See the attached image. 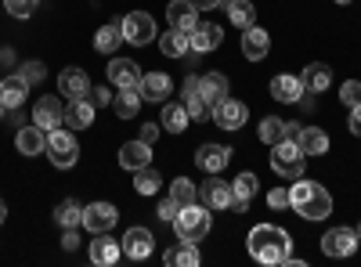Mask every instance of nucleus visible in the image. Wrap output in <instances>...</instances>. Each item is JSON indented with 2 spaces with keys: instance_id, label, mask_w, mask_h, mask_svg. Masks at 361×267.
I'll return each instance as SVG.
<instances>
[{
  "instance_id": "46",
  "label": "nucleus",
  "mask_w": 361,
  "mask_h": 267,
  "mask_svg": "<svg viewBox=\"0 0 361 267\" xmlns=\"http://www.w3.org/2000/svg\"><path fill=\"white\" fill-rule=\"evenodd\" d=\"M177 213H180V206H177L173 199H163V202H159V217H163L166 224H173V217H177Z\"/></svg>"
},
{
  "instance_id": "15",
  "label": "nucleus",
  "mask_w": 361,
  "mask_h": 267,
  "mask_svg": "<svg viewBox=\"0 0 361 267\" xmlns=\"http://www.w3.org/2000/svg\"><path fill=\"white\" fill-rule=\"evenodd\" d=\"M166 18H170V29H180V33H192V29L199 25V8L192 4V0H170Z\"/></svg>"
},
{
  "instance_id": "22",
  "label": "nucleus",
  "mask_w": 361,
  "mask_h": 267,
  "mask_svg": "<svg viewBox=\"0 0 361 267\" xmlns=\"http://www.w3.org/2000/svg\"><path fill=\"white\" fill-rule=\"evenodd\" d=\"M15 148L22 156H40V152H47V130H40L37 123L33 127H22L18 134H15Z\"/></svg>"
},
{
  "instance_id": "42",
  "label": "nucleus",
  "mask_w": 361,
  "mask_h": 267,
  "mask_svg": "<svg viewBox=\"0 0 361 267\" xmlns=\"http://www.w3.org/2000/svg\"><path fill=\"white\" fill-rule=\"evenodd\" d=\"M340 101H343L347 108L361 101V80H347V83L340 87Z\"/></svg>"
},
{
  "instance_id": "18",
  "label": "nucleus",
  "mask_w": 361,
  "mask_h": 267,
  "mask_svg": "<svg viewBox=\"0 0 361 267\" xmlns=\"http://www.w3.org/2000/svg\"><path fill=\"white\" fill-rule=\"evenodd\" d=\"M119 256H123V246L116 239H109V231H98L94 242H90V263H102V267H112Z\"/></svg>"
},
{
  "instance_id": "41",
  "label": "nucleus",
  "mask_w": 361,
  "mask_h": 267,
  "mask_svg": "<svg viewBox=\"0 0 361 267\" xmlns=\"http://www.w3.org/2000/svg\"><path fill=\"white\" fill-rule=\"evenodd\" d=\"M4 8H8V15H15V18H29L37 11V0H4Z\"/></svg>"
},
{
  "instance_id": "31",
  "label": "nucleus",
  "mask_w": 361,
  "mask_h": 267,
  "mask_svg": "<svg viewBox=\"0 0 361 267\" xmlns=\"http://www.w3.org/2000/svg\"><path fill=\"white\" fill-rule=\"evenodd\" d=\"M199 94H202L209 105L224 101V98H228V80H224L221 73H206V76H199Z\"/></svg>"
},
{
  "instance_id": "11",
  "label": "nucleus",
  "mask_w": 361,
  "mask_h": 267,
  "mask_svg": "<svg viewBox=\"0 0 361 267\" xmlns=\"http://www.w3.org/2000/svg\"><path fill=\"white\" fill-rule=\"evenodd\" d=\"M119 246H123V256H130V260H148L156 249V239L148 228H130V231H123Z\"/></svg>"
},
{
  "instance_id": "27",
  "label": "nucleus",
  "mask_w": 361,
  "mask_h": 267,
  "mask_svg": "<svg viewBox=\"0 0 361 267\" xmlns=\"http://www.w3.org/2000/svg\"><path fill=\"white\" fill-rule=\"evenodd\" d=\"M159 123H163V130H170V134H185L188 123H192V116H188L185 101H166V105H163V116H159Z\"/></svg>"
},
{
  "instance_id": "20",
  "label": "nucleus",
  "mask_w": 361,
  "mask_h": 267,
  "mask_svg": "<svg viewBox=\"0 0 361 267\" xmlns=\"http://www.w3.org/2000/svg\"><path fill=\"white\" fill-rule=\"evenodd\" d=\"M119 166H123V170L152 166V144H145L141 137H137V141H127L123 148H119Z\"/></svg>"
},
{
  "instance_id": "47",
  "label": "nucleus",
  "mask_w": 361,
  "mask_h": 267,
  "mask_svg": "<svg viewBox=\"0 0 361 267\" xmlns=\"http://www.w3.org/2000/svg\"><path fill=\"white\" fill-rule=\"evenodd\" d=\"M347 127H350V134H357V137H361V101H357V105H350V120H347Z\"/></svg>"
},
{
  "instance_id": "33",
  "label": "nucleus",
  "mask_w": 361,
  "mask_h": 267,
  "mask_svg": "<svg viewBox=\"0 0 361 267\" xmlns=\"http://www.w3.org/2000/svg\"><path fill=\"white\" fill-rule=\"evenodd\" d=\"M159 51L166 58H180V54L192 51V40H188V33H180V29H170V33L159 37Z\"/></svg>"
},
{
  "instance_id": "43",
  "label": "nucleus",
  "mask_w": 361,
  "mask_h": 267,
  "mask_svg": "<svg viewBox=\"0 0 361 267\" xmlns=\"http://www.w3.org/2000/svg\"><path fill=\"white\" fill-rule=\"evenodd\" d=\"M18 76H22V80H25V83H29V87H33V83H40V80H44V76H47V69H44V66H40V62H25V66H22V73H18Z\"/></svg>"
},
{
  "instance_id": "25",
  "label": "nucleus",
  "mask_w": 361,
  "mask_h": 267,
  "mask_svg": "<svg viewBox=\"0 0 361 267\" xmlns=\"http://www.w3.org/2000/svg\"><path fill=\"white\" fill-rule=\"evenodd\" d=\"M296 144H300V152H304V156H325L329 152V134L322 127H300Z\"/></svg>"
},
{
  "instance_id": "1",
  "label": "nucleus",
  "mask_w": 361,
  "mask_h": 267,
  "mask_svg": "<svg viewBox=\"0 0 361 267\" xmlns=\"http://www.w3.org/2000/svg\"><path fill=\"white\" fill-rule=\"evenodd\" d=\"M246 246H250V256H253L257 263H282V260L293 253L289 231L279 228V224H257V228L250 231Z\"/></svg>"
},
{
  "instance_id": "34",
  "label": "nucleus",
  "mask_w": 361,
  "mask_h": 267,
  "mask_svg": "<svg viewBox=\"0 0 361 267\" xmlns=\"http://www.w3.org/2000/svg\"><path fill=\"white\" fill-rule=\"evenodd\" d=\"M119 44H123V29H119L116 22L112 25H102L98 33H94V51H102V54H112Z\"/></svg>"
},
{
  "instance_id": "52",
  "label": "nucleus",
  "mask_w": 361,
  "mask_h": 267,
  "mask_svg": "<svg viewBox=\"0 0 361 267\" xmlns=\"http://www.w3.org/2000/svg\"><path fill=\"white\" fill-rule=\"evenodd\" d=\"M4 221H8V202L0 199V224H4Z\"/></svg>"
},
{
  "instance_id": "50",
  "label": "nucleus",
  "mask_w": 361,
  "mask_h": 267,
  "mask_svg": "<svg viewBox=\"0 0 361 267\" xmlns=\"http://www.w3.org/2000/svg\"><path fill=\"white\" fill-rule=\"evenodd\" d=\"M180 94H185V98L199 94V76H188V80H185V87H180Z\"/></svg>"
},
{
  "instance_id": "9",
  "label": "nucleus",
  "mask_w": 361,
  "mask_h": 267,
  "mask_svg": "<svg viewBox=\"0 0 361 267\" xmlns=\"http://www.w3.org/2000/svg\"><path fill=\"white\" fill-rule=\"evenodd\" d=\"M116 221H119V210H116L112 202H90V206H83V228H87L90 235L112 231Z\"/></svg>"
},
{
  "instance_id": "26",
  "label": "nucleus",
  "mask_w": 361,
  "mask_h": 267,
  "mask_svg": "<svg viewBox=\"0 0 361 267\" xmlns=\"http://www.w3.org/2000/svg\"><path fill=\"white\" fill-rule=\"evenodd\" d=\"M267 51H271V37H267V29L250 25V29H246V37H243V54L250 58V62H260V58H267Z\"/></svg>"
},
{
  "instance_id": "24",
  "label": "nucleus",
  "mask_w": 361,
  "mask_h": 267,
  "mask_svg": "<svg viewBox=\"0 0 361 267\" xmlns=\"http://www.w3.org/2000/svg\"><path fill=\"white\" fill-rule=\"evenodd\" d=\"M66 127H73V130L94 127V101H87V98H73V101L66 105Z\"/></svg>"
},
{
  "instance_id": "45",
  "label": "nucleus",
  "mask_w": 361,
  "mask_h": 267,
  "mask_svg": "<svg viewBox=\"0 0 361 267\" xmlns=\"http://www.w3.org/2000/svg\"><path fill=\"white\" fill-rule=\"evenodd\" d=\"M159 134H163V123H145V127H141V141H145V144H156Z\"/></svg>"
},
{
  "instance_id": "51",
  "label": "nucleus",
  "mask_w": 361,
  "mask_h": 267,
  "mask_svg": "<svg viewBox=\"0 0 361 267\" xmlns=\"http://www.w3.org/2000/svg\"><path fill=\"white\" fill-rule=\"evenodd\" d=\"M192 4L199 8V11H214V8H221L224 0H192Z\"/></svg>"
},
{
  "instance_id": "44",
  "label": "nucleus",
  "mask_w": 361,
  "mask_h": 267,
  "mask_svg": "<svg viewBox=\"0 0 361 267\" xmlns=\"http://www.w3.org/2000/svg\"><path fill=\"white\" fill-rule=\"evenodd\" d=\"M267 206L271 210H286L289 206V188H271L267 192Z\"/></svg>"
},
{
  "instance_id": "13",
  "label": "nucleus",
  "mask_w": 361,
  "mask_h": 267,
  "mask_svg": "<svg viewBox=\"0 0 361 267\" xmlns=\"http://www.w3.org/2000/svg\"><path fill=\"white\" fill-rule=\"evenodd\" d=\"M228 163H231V148L228 144H202L195 152V166L202 173H221Z\"/></svg>"
},
{
  "instance_id": "4",
  "label": "nucleus",
  "mask_w": 361,
  "mask_h": 267,
  "mask_svg": "<svg viewBox=\"0 0 361 267\" xmlns=\"http://www.w3.org/2000/svg\"><path fill=\"white\" fill-rule=\"evenodd\" d=\"M304 166H307V156L300 152V144L289 141V137H282V141L275 144V152H271V170H275L279 177H289V181H296V177L304 173Z\"/></svg>"
},
{
  "instance_id": "14",
  "label": "nucleus",
  "mask_w": 361,
  "mask_h": 267,
  "mask_svg": "<svg viewBox=\"0 0 361 267\" xmlns=\"http://www.w3.org/2000/svg\"><path fill=\"white\" fill-rule=\"evenodd\" d=\"M33 123L40 130H54V127H62L66 123V105L58 101V98H40L37 108H33Z\"/></svg>"
},
{
  "instance_id": "29",
  "label": "nucleus",
  "mask_w": 361,
  "mask_h": 267,
  "mask_svg": "<svg viewBox=\"0 0 361 267\" xmlns=\"http://www.w3.org/2000/svg\"><path fill=\"white\" fill-rule=\"evenodd\" d=\"M141 108V94H137V87H123L119 94H112V112L119 116V120H134Z\"/></svg>"
},
{
  "instance_id": "38",
  "label": "nucleus",
  "mask_w": 361,
  "mask_h": 267,
  "mask_svg": "<svg viewBox=\"0 0 361 267\" xmlns=\"http://www.w3.org/2000/svg\"><path fill=\"white\" fill-rule=\"evenodd\" d=\"M257 134H260L264 144H279V141L286 137V120H279V116H264Z\"/></svg>"
},
{
  "instance_id": "10",
  "label": "nucleus",
  "mask_w": 361,
  "mask_h": 267,
  "mask_svg": "<svg viewBox=\"0 0 361 267\" xmlns=\"http://www.w3.org/2000/svg\"><path fill=\"white\" fill-rule=\"evenodd\" d=\"M246 120H250V108L238 101V98H224V101L214 105V123H217L221 130H238Z\"/></svg>"
},
{
  "instance_id": "40",
  "label": "nucleus",
  "mask_w": 361,
  "mask_h": 267,
  "mask_svg": "<svg viewBox=\"0 0 361 267\" xmlns=\"http://www.w3.org/2000/svg\"><path fill=\"white\" fill-rule=\"evenodd\" d=\"M185 101V108H188V116L192 120H209V116H214V105H209L202 94H192V98H180Z\"/></svg>"
},
{
  "instance_id": "37",
  "label": "nucleus",
  "mask_w": 361,
  "mask_h": 267,
  "mask_svg": "<svg viewBox=\"0 0 361 267\" xmlns=\"http://www.w3.org/2000/svg\"><path fill=\"white\" fill-rule=\"evenodd\" d=\"M134 188H137V195H156L163 188V177L152 166H141V170H134Z\"/></svg>"
},
{
  "instance_id": "6",
  "label": "nucleus",
  "mask_w": 361,
  "mask_h": 267,
  "mask_svg": "<svg viewBox=\"0 0 361 267\" xmlns=\"http://www.w3.org/2000/svg\"><path fill=\"white\" fill-rule=\"evenodd\" d=\"M116 25L123 29V40L134 44V47H145V44L159 40V33H156V18L148 15V11H130L123 22H116Z\"/></svg>"
},
{
  "instance_id": "19",
  "label": "nucleus",
  "mask_w": 361,
  "mask_h": 267,
  "mask_svg": "<svg viewBox=\"0 0 361 267\" xmlns=\"http://www.w3.org/2000/svg\"><path fill=\"white\" fill-rule=\"evenodd\" d=\"M257 188H260V185H257V173H250V170L238 173L235 181H231V192H235V195H231V206H228V210L246 213V206H250V199L257 195Z\"/></svg>"
},
{
  "instance_id": "48",
  "label": "nucleus",
  "mask_w": 361,
  "mask_h": 267,
  "mask_svg": "<svg viewBox=\"0 0 361 267\" xmlns=\"http://www.w3.org/2000/svg\"><path fill=\"white\" fill-rule=\"evenodd\" d=\"M62 246H66V249H76V246H80V235H76V228H66V235H62Z\"/></svg>"
},
{
  "instance_id": "55",
  "label": "nucleus",
  "mask_w": 361,
  "mask_h": 267,
  "mask_svg": "<svg viewBox=\"0 0 361 267\" xmlns=\"http://www.w3.org/2000/svg\"><path fill=\"white\" fill-rule=\"evenodd\" d=\"M0 54H4V51H0Z\"/></svg>"
},
{
  "instance_id": "35",
  "label": "nucleus",
  "mask_w": 361,
  "mask_h": 267,
  "mask_svg": "<svg viewBox=\"0 0 361 267\" xmlns=\"http://www.w3.org/2000/svg\"><path fill=\"white\" fill-rule=\"evenodd\" d=\"M54 221L62 224V228H76V224H83V206H80L76 199L58 202V206H54Z\"/></svg>"
},
{
  "instance_id": "3",
  "label": "nucleus",
  "mask_w": 361,
  "mask_h": 267,
  "mask_svg": "<svg viewBox=\"0 0 361 267\" xmlns=\"http://www.w3.org/2000/svg\"><path fill=\"white\" fill-rule=\"evenodd\" d=\"M209 206H180V213L173 217V231H177V242H202L209 235Z\"/></svg>"
},
{
  "instance_id": "49",
  "label": "nucleus",
  "mask_w": 361,
  "mask_h": 267,
  "mask_svg": "<svg viewBox=\"0 0 361 267\" xmlns=\"http://www.w3.org/2000/svg\"><path fill=\"white\" fill-rule=\"evenodd\" d=\"M102 105H112V94L105 87H94V108H102Z\"/></svg>"
},
{
  "instance_id": "12",
  "label": "nucleus",
  "mask_w": 361,
  "mask_h": 267,
  "mask_svg": "<svg viewBox=\"0 0 361 267\" xmlns=\"http://www.w3.org/2000/svg\"><path fill=\"white\" fill-rule=\"evenodd\" d=\"M170 91H173V80H170L166 73H145L141 83H137L141 101H166Z\"/></svg>"
},
{
  "instance_id": "30",
  "label": "nucleus",
  "mask_w": 361,
  "mask_h": 267,
  "mask_svg": "<svg viewBox=\"0 0 361 267\" xmlns=\"http://www.w3.org/2000/svg\"><path fill=\"white\" fill-rule=\"evenodd\" d=\"M304 91H311V94H322L329 83H333V69H329L325 62H311L307 69H304Z\"/></svg>"
},
{
  "instance_id": "7",
  "label": "nucleus",
  "mask_w": 361,
  "mask_h": 267,
  "mask_svg": "<svg viewBox=\"0 0 361 267\" xmlns=\"http://www.w3.org/2000/svg\"><path fill=\"white\" fill-rule=\"evenodd\" d=\"M231 181H221L217 173H206V181L199 185V199L202 206H209V210H228L231 206Z\"/></svg>"
},
{
  "instance_id": "17",
  "label": "nucleus",
  "mask_w": 361,
  "mask_h": 267,
  "mask_svg": "<svg viewBox=\"0 0 361 267\" xmlns=\"http://www.w3.org/2000/svg\"><path fill=\"white\" fill-rule=\"evenodd\" d=\"M58 91H62L69 101H73V98H87V94H90V76H87L83 69L69 66V69H62V76H58Z\"/></svg>"
},
{
  "instance_id": "32",
  "label": "nucleus",
  "mask_w": 361,
  "mask_h": 267,
  "mask_svg": "<svg viewBox=\"0 0 361 267\" xmlns=\"http://www.w3.org/2000/svg\"><path fill=\"white\" fill-rule=\"evenodd\" d=\"M224 8H228V18H231L238 29L257 25V8L250 4V0H224Z\"/></svg>"
},
{
  "instance_id": "36",
  "label": "nucleus",
  "mask_w": 361,
  "mask_h": 267,
  "mask_svg": "<svg viewBox=\"0 0 361 267\" xmlns=\"http://www.w3.org/2000/svg\"><path fill=\"white\" fill-rule=\"evenodd\" d=\"M163 260H166V263H180V267H199V263H202L195 242H180V246H173Z\"/></svg>"
},
{
  "instance_id": "16",
  "label": "nucleus",
  "mask_w": 361,
  "mask_h": 267,
  "mask_svg": "<svg viewBox=\"0 0 361 267\" xmlns=\"http://www.w3.org/2000/svg\"><path fill=\"white\" fill-rule=\"evenodd\" d=\"M188 40H192V51L195 54H206V51H217L221 47V40H224V29L221 25H214V22H199L192 33H188Z\"/></svg>"
},
{
  "instance_id": "8",
  "label": "nucleus",
  "mask_w": 361,
  "mask_h": 267,
  "mask_svg": "<svg viewBox=\"0 0 361 267\" xmlns=\"http://www.w3.org/2000/svg\"><path fill=\"white\" fill-rule=\"evenodd\" d=\"M354 249H357V231L354 228H333V231H325V239H322V253L325 256L343 260V256H354Z\"/></svg>"
},
{
  "instance_id": "23",
  "label": "nucleus",
  "mask_w": 361,
  "mask_h": 267,
  "mask_svg": "<svg viewBox=\"0 0 361 267\" xmlns=\"http://www.w3.org/2000/svg\"><path fill=\"white\" fill-rule=\"evenodd\" d=\"M109 83L119 87V91H123V87H137L141 73H137V66L130 62V58H112L109 62Z\"/></svg>"
},
{
  "instance_id": "21",
  "label": "nucleus",
  "mask_w": 361,
  "mask_h": 267,
  "mask_svg": "<svg viewBox=\"0 0 361 267\" xmlns=\"http://www.w3.org/2000/svg\"><path fill=\"white\" fill-rule=\"evenodd\" d=\"M271 98L275 101H282V105H293V101H300L304 98V80L300 76H275L271 80Z\"/></svg>"
},
{
  "instance_id": "5",
  "label": "nucleus",
  "mask_w": 361,
  "mask_h": 267,
  "mask_svg": "<svg viewBox=\"0 0 361 267\" xmlns=\"http://www.w3.org/2000/svg\"><path fill=\"white\" fill-rule=\"evenodd\" d=\"M47 156H51V163H54L58 170H69V166H76V159H80V144H76V137H73L69 130L54 127V130H47Z\"/></svg>"
},
{
  "instance_id": "39",
  "label": "nucleus",
  "mask_w": 361,
  "mask_h": 267,
  "mask_svg": "<svg viewBox=\"0 0 361 267\" xmlns=\"http://www.w3.org/2000/svg\"><path fill=\"white\" fill-rule=\"evenodd\" d=\"M170 199H173L177 206H192V202L199 199V188L188 181V177H177V181L170 185Z\"/></svg>"
},
{
  "instance_id": "2",
  "label": "nucleus",
  "mask_w": 361,
  "mask_h": 267,
  "mask_svg": "<svg viewBox=\"0 0 361 267\" xmlns=\"http://www.w3.org/2000/svg\"><path fill=\"white\" fill-rule=\"evenodd\" d=\"M289 206L304 217V221H325L329 213H333V195H329L322 185L314 181H300L289 188Z\"/></svg>"
},
{
  "instance_id": "28",
  "label": "nucleus",
  "mask_w": 361,
  "mask_h": 267,
  "mask_svg": "<svg viewBox=\"0 0 361 267\" xmlns=\"http://www.w3.org/2000/svg\"><path fill=\"white\" fill-rule=\"evenodd\" d=\"M25 94H29V83L22 76H4L0 80V105L4 108H18L25 101Z\"/></svg>"
},
{
  "instance_id": "53",
  "label": "nucleus",
  "mask_w": 361,
  "mask_h": 267,
  "mask_svg": "<svg viewBox=\"0 0 361 267\" xmlns=\"http://www.w3.org/2000/svg\"><path fill=\"white\" fill-rule=\"evenodd\" d=\"M357 242H361V224H357Z\"/></svg>"
},
{
  "instance_id": "54",
  "label": "nucleus",
  "mask_w": 361,
  "mask_h": 267,
  "mask_svg": "<svg viewBox=\"0 0 361 267\" xmlns=\"http://www.w3.org/2000/svg\"><path fill=\"white\" fill-rule=\"evenodd\" d=\"M336 4H350V0H336Z\"/></svg>"
}]
</instances>
